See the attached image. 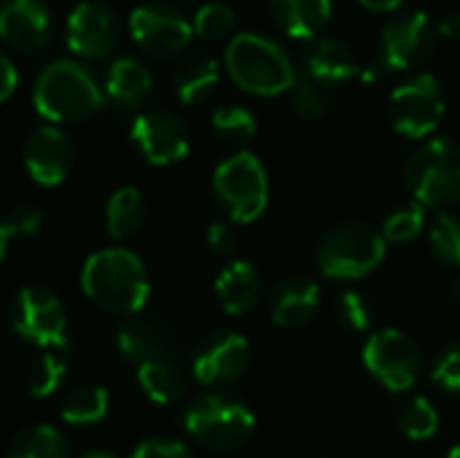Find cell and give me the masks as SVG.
<instances>
[{
    "mask_svg": "<svg viewBox=\"0 0 460 458\" xmlns=\"http://www.w3.org/2000/svg\"><path fill=\"white\" fill-rule=\"evenodd\" d=\"M213 130L224 138V140H234V143H243V140H251L259 130V121L256 116L243 108V105H224L213 113Z\"/></svg>",
    "mask_w": 460,
    "mask_h": 458,
    "instance_id": "32",
    "label": "cell"
},
{
    "mask_svg": "<svg viewBox=\"0 0 460 458\" xmlns=\"http://www.w3.org/2000/svg\"><path fill=\"white\" fill-rule=\"evenodd\" d=\"M404 181L423 208L460 202V146L450 138H431L412 151Z\"/></svg>",
    "mask_w": 460,
    "mask_h": 458,
    "instance_id": "5",
    "label": "cell"
},
{
    "mask_svg": "<svg viewBox=\"0 0 460 458\" xmlns=\"http://www.w3.org/2000/svg\"><path fill=\"white\" fill-rule=\"evenodd\" d=\"M67 375V364L59 354L54 351H46L43 356H38L32 364H30V373H27V386H30V394L43 400V397H51L57 394V389L62 386Z\"/></svg>",
    "mask_w": 460,
    "mask_h": 458,
    "instance_id": "30",
    "label": "cell"
},
{
    "mask_svg": "<svg viewBox=\"0 0 460 458\" xmlns=\"http://www.w3.org/2000/svg\"><path fill=\"white\" fill-rule=\"evenodd\" d=\"M108 416V391L102 386L86 383L73 389L62 405V421L73 427H89Z\"/></svg>",
    "mask_w": 460,
    "mask_h": 458,
    "instance_id": "28",
    "label": "cell"
},
{
    "mask_svg": "<svg viewBox=\"0 0 460 458\" xmlns=\"http://www.w3.org/2000/svg\"><path fill=\"white\" fill-rule=\"evenodd\" d=\"M0 38L19 51H38L51 38V13L43 0H3Z\"/></svg>",
    "mask_w": 460,
    "mask_h": 458,
    "instance_id": "17",
    "label": "cell"
},
{
    "mask_svg": "<svg viewBox=\"0 0 460 458\" xmlns=\"http://www.w3.org/2000/svg\"><path fill=\"white\" fill-rule=\"evenodd\" d=\"M367 370L388 389V391H410L420 375V348L418 343L399 329H380L364 346Z\"/></svg>",
    "mask_w": 460,
    "mask_h": 458,
    "instance_id": "9",
    "label": "cell"
},
{
    "mask_svg": "<svg viewBox=\"0 0 460 458\" xmlns=\"http://www.w3.org/2000/svg\"><path fill=\"white\" fill-rule=\"evenodd\" d=\"M208 246L218 256H229L237 248V235L229 221H213L208 227Z\"/></svg>",
    "mask_w": 460,
    "mask_h": 458,
    "instance_id": "40",
    "label": "cell"
},
{
    "mask_svg": "<svg viewBox=\"0 0 460 458\" xmlns=\"http://www.w3.org/2000/svg\"><path fill=\"white\" fill-rule=\"evenodd\" d=\"M84 294L108 313L135 316L151 297V281L137 254L127 248L94 251L81 270Z\"/></svg>",
    "mask_w": 460,
    "mask_h": 458,
    "instance_id": "1",
    "label": "cell"
},
{
    "mask_svg": "<svg viewBox=\"0 0 460 458\" xmlns=\"http://www.w3.org/2000/svg\"><path fill=\"white\" fill-rule=\"evenodd\" d=\"M307 76L318 78V81H326L332 86L353 78L358 73V62H356V54L350 51L348 43L337 40V38H323V40H315L313 49L307 51Z\"/></svg>",
    "mask_w": 460,
    "mask_h": 458,
    "instance_id": "23",
    "label": "cell"
},
{
    "mask_svg": "<svg viewBox=\"0 0 460 458\" xmlns=\"http://www.w3.org/2000/svg\"><path fill=\"white\" fill-rule=\"evenodd\" d=\"M116 346H119L121 356L135 364L170 356V340H167L164 329L146 319H127L124 324H119Z\"/></svg>",
    "mask_w": 460,
    "mask_h": 458,
    "instance_id": "21",
    "label": "cell"
},
{
    "mask_svg": "<svg viewBox=\"0 0 460 458\" xmlns=\"http://www.w3.org/2000/svg\"><path fill=\"white\" fill-rule=\"evenodd\" d=\"M186 429L197 443H202L210 451H237L251 440L256 418L237 400L208 394L189 405Z\"/></svg>",
    "mask_w": 460,
    "mask_h": 458,
    "instance_id": "7",
    "label": "cell"
},
{
    "mask_svg": "<svg viewBox=\"0 0 460 458\" xmlns=\"http://www.w3.org/2000/svg\"><path fill=\"white\" fill-rule=\"evenodd\" d=\"M213 192L234 221L240 224L256 221L270 200V181L261 159L248 151L232 154L216 167Z\"/></svg>",
    "mask_w": 460,
    "mask_h": 458,
    "instance_id": "6",
    "label": "cell"
},
{
    "mask_svg": "<svg viewBox=\"0 0 460 458\" xmlns=\"http://www.w3.org/2000/svg\"><path fill=\"white\" fill-rule=\"evenodd\" d=\"M224 65L240 89L261 97L283 94L296 81L294 62L286 49L256 32L234 35L226 46Z\"/></svg>",
    "mask_w": 460,
    "mask_h": 458,
    "instance_id": "3",
    "label": "cell"
},
{
    "mask_svg": "<svg viewBox=\"0 0 460 458\" xmlns=\"http://www.w3.org/2000/svg\"><path fill=\"white\" fill-rule=\"evenodd\" d=\"M447 458H460V445H456V448H453V451L447 454Z\"/></svg>",
    "mask_w": 460,
    "mask_h": 458,
    "instance_id": "47",
    "label": "cell"
},
{
    "mask_svg": "<svg viewBox=\"0 0 460 458\" xmlns=\"http://www.w3.org/2000/svg\"><path fill=\"white\" fill-rule=\"evenodd\" d=\"M11 232H8V227H5V221L0 224V262H3V256H5V251H8V243H11Z\"/></svg>",
    "mask_w": 460,
    "mask_h": 458,
    "instance_id": "44",
    "label": "cell"
},
{
    "mask_svg": "<svg viewBox=\"0 0 460 458\" xmlns=\"http://www.w3.org/2000/svg\"><path fill=\"white\" fill-rule=\"evenodd\" d=\"M16 84H19V73L11 62V57L0 51V103H5L13 94Z\"/></svg>",
    "mask_w": 460,
    "mask_h": 458,
    "instance_id": "41",
    "label": "cell"
},
{
    "mask_svg": "<svg viewBox=\"0 0 460 458\" xmlns=\"http://www.w3.org/2000/svg\"><path fill=\"white\" fill-rule=\"evenodd\" d=\"M143 219H146V202L135 186H121L111 194L105 205V227L111 238L116 240L132 238L143 227Z\"/></svg>",
    "mask_w": 460,
    "mask_h": 458,
    "instance_id": "26",
    "label": "cell"
},
{
    "mask_svg": "<svg viewBox=\"0 0 460 458\" xmlns=\"http://www.w3.org/2000/svg\"><path fill=\"white\" fill-rule=\"evenodd\" d=\"M288 92H291V105H294L296 116L310 119V121L323 119L334 108V100H337L334 86L326 81H318L313 76L296 78Z\"/></svg>",
    "mask_w": 460,
    "mask_h": 458,
    "instance_id": "29",
    "label": "cell"
},
{
    "mask_svg": "<svg viewBox=\"0 0 460 458\" xmlns=\"http://www.w3.org/2000/svg\"><path fill=\"white\" fill-rule=\"evenodd\" d=\"M218 78H221L218 62L208 54H199L175 70L172 84H175V94L183 105H197L218 86Z\"/></svg>",
    "mask_w": 460,
    "mask_h": 458,
    "instance_id": "25",
    "label": "cell"
},
{
    "mask_svg": "<svg viewBox=\"0 0 460 458\" xmlns=\"http://www.w3.org/2000/svg\"><path fill=\"white\" fill-rule=\"evenodd\" d=\"M216 297H218L221 308L229 316L248 313L261 297V275H259V270L245 259L229 262L216 278Z\"/></svg>",
    "mask_w": 460,
    "mask_h": 458,
    "instance_id": "19",
    "label": "cell"
},
{
    "mask_svg": "<svg viewBox=\"0 0 460 458\" xmlns=\"http://www.w3.org/2000/svg\"><path fill=\"white\" fill-rule=\"evenodd\" d=\"M337 316H340V321H342L348 329H353V332H367L369 324H372V308H369L367 297L358 294V292H345V294L340 297V302H337Z\"/></svg>",
    "mask_w": 460,
    "mask_h": 458,
    "instance_id": "36",
    "label": "cell"
},
{
    "mask_svg": "<svg viewBox=\"0 0 460 458\" xmlns=\"http://www.w3.org/2000/svg\"><path fill=\"white\" fill-rule=\"evenodd\" d=\"M5 227L13 238H35L43 227V213L35 205H19L5 216Z\"/></svg>",
    "mask_w": 460,
    "mask_h": 458,
    "instance_id": "37",
    "label": "cell"
},
{
    "mask_svg": "<svg viewBox=\"0 0 460 458\" xmlns=\"http://www.w3.org/2000/svg\"><path fill=\"white\" fill-rule=\"evenodd\" d=\"M275 24L294 40H313L332 19V0H270Z\"/></svg>",
    "mask_w": 460,
    "mask_h": 458,
    "instance_id": "20",
    "label": "cell"
},
{
    "mask_svg": "<svg viewBox=\"0 0 460 458\" xmlns=\"http://www.w3.org/2000/svg\"><path fill=\"white\" fill-rule=\"evenodd\" d=\"M251 364V346L237 332H216L210 335L194 354V378L199 383H234L245 375Z\"/></svg>",
    "mask_w": 460,
    "mask_h": 458,
    "instance_id": "16",
    "label": "cell"
},
{
    "mask_svg": "<svg viewBox=\"0 0 460 458\" xmlns=\"http://www.w3.org/2000/svg\"><path fill=\"white\" fill-rule=\"evenodd\" d=\"M151 89V73L140 59L132 57H121L108 67L105 76V97L116 105V108H135L146 100Z\"/></svg>",
    "mask_w": 460,
    "mask_h": 458,
    "instance_id": "22",
    "label": "cell"
},
{
    "mask_svg": "<svg viewBox=\"0 0 460 458\" xmlns=\"http://www.w3.org/2000/svg\"><path fill=\"white\" fill-rule=\"evenodd\" d=\"M450 292H453V297H456V300L460 302V278H456V281H453V289H450Z\"/></svg>",
    "mask_w": 460,
    "mask_h": 458,
    "instance_id": "46",
    "label": "cell"
},
{
    "mask_svg": "<svg viewBox=\"0 0 460 458\" xmlns=\"http://www.w3.org/2000/svg\"><path fill=\"white\" fill-rule=\"evenodd\" d=\"M129 458H194L191 451L178 440H146L140 443Z\"/></svg>",
    "mask_w": 460,
    "mask_h": 458,
    "instance_id": "39",
    "label": "cell"
},
{
    "mask_svg": "<svg viewBox=\"0 0 460 458\" xmlns=\"http://www.w3.org/2000/svg\"><path fill=\"white\" fill-rule=\"evenodd\" d=\"M65 40H67V46H70V51L75 57H81V59H102L119 43L116 16L105 5H100L94 0H84L67 13Z\"/></svg>",
    "mask_w": 460,
    "mask_h": 458,
    "instance_id": "14",
    "label": "cell"
},
{
    "mask_svg": "<svg viewBox=\"0 0 460 458\" xmlns=\"http://www.w3.org/2000/svg\"><path fill=\"white\" fill-rule=\"evenodd\" d=\"M129 32H132L135 43L154 57L181 54L194 38L191 22L186 16H181L175 8L162 5V3L137 5L129 13Z\"/></svg>",
    "mask_w": 460,
    "mask_h": 458,
    "instance_id": "11",
    "label": "cell"
},
{
    "mask_svg": "<svg viewBox=\"0 0 460 458\" xmlns=\"http://www.w3.org/2000/svg\"><path fill=\"white\" fill-rule=\"evenodd\" d=\"M321 308V286L313 278L291 275L286 278L270 300V316L283 329L305 327Z\"/></svg>",
    "mask_w": 460,
    "mask_h": 458,
    "instance_id": "18",
    "label": "cell"
},
{
    "mask_svg": "<svg viewBox=\"0 0 460 458\" xmlns=\"http://www.w3.org/2000/svg\"><path fill=\"white\" fill-rule=\"evenodd\" d=\"M445 89L434 73H418L391 94L394 127L407 138H429L445 116Z\"/></svg>",
    "mask_w": 460,
    "mask_h": 458,
    "instance_id": "10",
    "label": "cell"
},
{
    "mask_svg": "<svg viewBox=\"0 0 460 458\" xmlns=\"http://www.w3.org/2000/svg\"><path fill=\"white\" fill-rule=\"evenodd\" d=\"M70 448L62 432L54 427L38 424L24 432H19L8 448V458H67Z\"/></svg>",
    "mask_w": 460,
    "mask_h": 458,
    "instance_id": "27",
    "label": "cell"
},
{
    "mask_svg": "<svg viewBox=\"0 0 460 458\" xmlns=\"http://www.w3.org/2000/svg\"><path fill=\"white\" fill-rule=\"evenodd\" d=\"M105 92L94 76L75 59L49 62L32 86V105L38 116L51 124L84 121L102 108Z\"/></svg>",
    "mask_w": 460,
    "mask_h": 458,
    "instance_id": "2",
    "label": "cell"
},
{
    "mask_svg": "<svg viewBox=\"0 0 460 458\" xmlns=\"http://www.w3.org/2000/svg\"><path fill=\"white\" fill-rule=\"evenodd\" d=\"M423 224H426L423 205L415 202V205H407V208L391 213L380 232H383V238L388 243H410V240H415L423 232Z\"/></svg>",
    "mask_w": 460,
    "mask_h": 458,
    "instance_id": "34",
    "label": "cell"
},
{
    "mask_svg": "<svg viewBox=\"0 0 460 458\" xmlns=\"http://www.w3.org/2000/svg\"><path fill=\"white\" fill-rule=\"evenodd\" d=\"M137 383H140L143 394L156 405H170V402L181 400L186 391L183 373L170 356L137 364Z\"/></svg>",
    "mask_w": 460,
    "mask_h": 458,
    "instance_id": "24",
    "label": "cell"
},
{
    "mask_svg": "<svg viewBox=\"0 0 460 458\" xmlns=\"http://www.w3.org/2000/svg\"><path fill=\"white\" fill-rule=\"evenodd\" d=\"M388 240L367 221H340L318 243V267L326 278L356 281L385 259Z\"/></svg>",
    "mask_w": 460,
    "mask_h": 458,
    "instance_id": "4",
    "label": "cell"
},
{
    "mask_svg": "<svg viewBox=\"0 0 460 458\" xmlns=\"http://www.w3.org/2000/svg\"><path fill=\"white\" fill-rule=\"evenodd\" d=\"M13 332L38 348L67 346V316L59 297L46 286H24L11 302Z\"/></svg>",
    "mask_w": 460,
    "mask_h": 458,
    "instance_id": "8",
    "label": "cell"
},
{
    "mask_svg": "<svg viewBox=\"0 0 460 458\" xmlns=\"http://www.w3.org/2000/svg\"><path fill=\"white\" fill-rule=\"evenodd\" d=\"M132 140L151 165H175L189 154V130L170 111H143L132 121Z\"/></svg>",
    "mask_w": 460,
    "mask_h": 458,
    "instance_id": "13",
    "label": "cell"
},
{
    "mask_svg": "<svg viewBox=\"0 0 460 458\" xmlns=\"http://www.w3.org/2000/svg\"><path fill=\"white\" fill-rule=\"evenodd\" d=\"M431 248L434 254L453 265L460 267V219L458 216H450V213H442L434 224H431Z\"/></svg>",
    "mask_w": 460,
    "mask_h": 458,
    "instance_id": "35",
    "label": "cell"
},
{
    "mask_svg": "<svg viewBox=\"0 0 460 458\" xmlns=\"http://www.w3.org/2000/svg\"><path fill=\"white\" fill-rule=\"evenodd\" d=\"M81 458H119L116 454H111V451H89V454H84Z\"/></svg>",
    "mask_w": 460,
    "mask_h": 458,
    "instance_id": "45",
    "label": "cell"
},
{
    "mask_svg": "<svg viewBox=\"0 0 460 458\" xmlns=\"http://www.w3.org/2000/svg\"><path fill=\"white\" fill-rule=\"evenodd\" d=\"M434 381L447 389V391H460V343L450 346L434 367Z\"/></svg>",
    "mask_w": 460,
    "mask_h": 458,
    "instance_id": "38",
    "label": "cell"
},
{
    "mask_svg": "<svg viewBox=\"0 0 460 458\" xmlns=\"http://www.w3.org/2000/svg\"><path fill=\"white\" fill-rule=\"evenodd\" d=\"M399 429L410 440H429L439 429V413L426 397L410 400V405L399 413Z\"/></svg>",
    "mask_w": 460,
    "mask_h": 458,
    "instance_id": "31",
    "label": "cell"
},
{
    "mask_svg": "<svg viewBox=\"0 0 460 458\" xmlns=\"http://www.w3.org/2000/svg\"><path fill=\"white\" fill-rule=\"evenodd\" d=\"M24 167L38 186H59L73 167V143L54 124L38 127L27 135L22 151Z\"/></svg>",
    "mask_w": 460,
    "mask_h": 458,
    "instance_id": "15",
    "label": "cell"
},
{
    "mask_svg": "<svg viewBox=\"0 0 460 458\" xmlns=\"http://www.w3.org/2000/svg\"><path fill=\"white\" fill-rule=\"evenodd\" d=\"M437 40V24L426 11L404 13L385 24L380 35V65L385 70H410L420 65Z\"/></svg>",
    "mask_w": 460,
    "mask_h": 458,
    "instance_id": "12",
    "label": "cell"
},
{
    "mask_svg": "<svg viewBox=\"0 0 460 458\" xmlns=\"http://www.w3.org/2000/svg\"><path fill=\"white\" fill-rule=\"evenodd\" d=\"M237 24V16L234 11L226 5V3H205L197 8L194 13V35L199 38H208V40H218L224 35H229Z\"/></svg>",
    "mask_w": 460,
    "mask_h": 458,
    "instance_id": "33",
    "label": "cell"
},
{
    "mask_svg": "<svg viewBox=\"0 0 460 458\" xmlns=\"http://www.w3.org/2000/svg\"><path fill=\"white\" fill-rule=\"evenodd\" d=\"M437 32L447 40H458L460 38V11L456 13H447L439 24H437Z\"/></svg>",
    "mask_w": 460,
    "mask_h": 458,
    "instance_id": "42",
    "label": "cell"
},
{
    "mask_svg": "<svg viewBox=\"0 0 460 458\" xmlns=\"http://www.w3.org/2000/svg\"><path fill=\"white\" fill-rule=\"evenodd\" d=\"M369 11H396L404 0H358Z\"/></svg>",
    "mask_w": 460,
    "mask_h": 458,
    "instance_id": "43",
    "label": "cell"
}]
</instances>
